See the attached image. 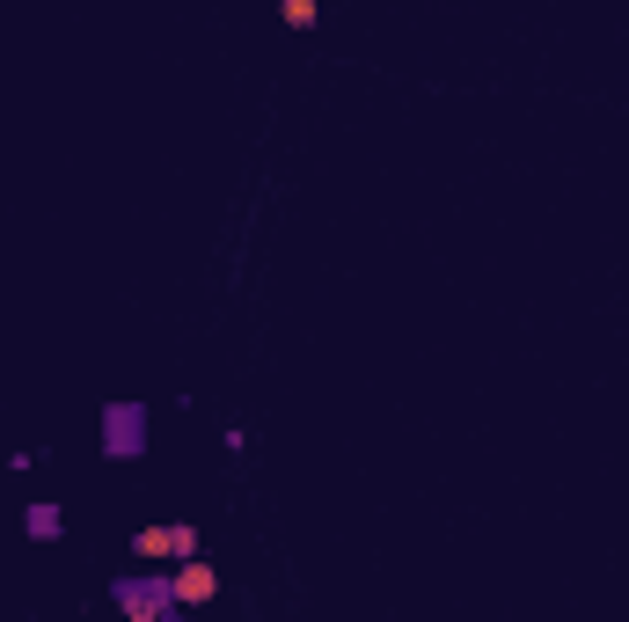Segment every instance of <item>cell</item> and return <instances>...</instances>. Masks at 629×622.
<instances>
[{"label": "cell", "mask_w": 629, "mask_h": 622, "mask_svg": "<svg viewBox=\"0 0 629 622\" xmlns=\"http://www.w3.org/2000/svg\"><path fill=\"white\" fill-rule=\"evenodd\" d=\"M139 447H147V410L139 403H110L103 410V454L110 462H132Z\"/></svg>", "instance_id": "6da1fadb"}, {"label": "cell", "mask_w": 629, "mask_h": 622, "mask_svg": "<svg viewBox=\"0 0 629 622\" xmlns=\"http://www.w3.org/2000/svg\"><path fill=\"white\" fill-rule=\"evenodd\" d=\"M118 608H125L132 622H161V608H169V579H161V586L125 579V586H118Z\"/></svg>", "instance_id": "7a4b0ae2"}, {"label": "cell", "mask_w": 629, "mask_h": 622, "mask_svg": "<svg viewBox=\"0 0 629 622\" xmlns=\"http://www.w3.org/2000/svg\"><path fill=\"white\" fill-rule=\"evenodd\" d=\"M169 593H176V601H213V571H205V564H183L176 579H169Z\"/></svg>", "instance_id": "3957f363"}, {"label": "cell", "mask_w": 629, "mask_h": 622, "mask_svg": "<svg viewBox=\"0 0 629 622\" xmlns=\"http://www.w3.org/2000/svg\"><path fill=\"white\" fill-rule=\"evenodd\" d=\"M30 542H59V505H30Z\"/></svg>", "instance_id": "277c9868"}]
</instances>
